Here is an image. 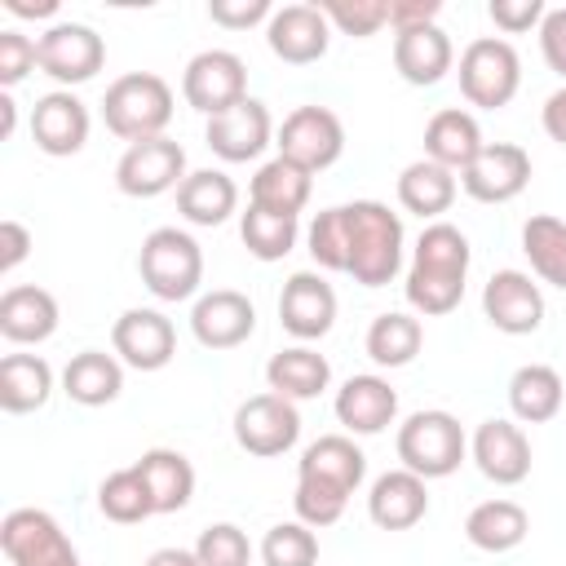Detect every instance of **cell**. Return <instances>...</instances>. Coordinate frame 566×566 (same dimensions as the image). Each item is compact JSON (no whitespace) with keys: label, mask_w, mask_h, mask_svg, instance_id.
I'll return each instance as SVG.
<instances>
[{"label":"cell","mask_w":566,"mask_h":566,"mask_svg":"<svg viewBox=\"0 0 566 566\" xmlns=\"http://www.w3.org/2000/svg\"><path fill=\"white\" fill-rule=\"evenodd\" d=\"M111 345H115L119 363H128L137 371H159L177 354V327L159 310H124L111 327Z\"/></svg>","instance_id":"ac0fdd59"},{"label":"cell","mask_w":566,"mask_h":566,"mask_svg":"<svg viewBox=\"0 0 566 566\" xmlns=\"http://www.w3.org/2000/svg\"><path fill=\"white\" fill-rule=\"evenodd\" d=\"M318 9L332 27H340L354 40H367L389 22V0H327Z\"/></svg>","instance_id":"7bdbcfd3"},{"label":"cell","mask_w":566,"mask_h":566,"mask_svg":"<svg viewBox=\"0 0 566 566\" xmlns=\"http://www.w3.org/2000/svg\"><path fill=\"white\" fill-rule=\"evenodd\" d=\"M469 455V438L451 411H411L398 424V460L416 478H451Z\"/></svg>","instance_id":"8992f818"},{"label":"cell","mask_w":566,"mask_h":566,"mask_svg":"<svg viewBox=\"0 0 566 566\" xmlns=\"http://www.w3.org/2000/svg\"><path fill=\"white\" fill-rule=\"evenodd\" d=\"M310 190H314V172H305L301 164L274 155L270 164L256 168L248 203H256L265 212H279V217H301V208L310 203Z\"/></svg>","instance_id":"f1b7e54d"},{"label":"cell","mask_w":566,"mask_h":566,"mask_svg":"<svg viewBox=\"0 0 566 566\" xmlns=\"http://www.w3.org/2000/svg\"><path fill=\"white\" fill-rule=\"evenodd\" d=\"M486 13H491V22L504 31V35H522V31H539V22H544V0H491L486 4Z\"/></svg>","instance_id":"f6af8a7d"},{"label":"cell","mask_w":566,"mask_h":566,"mask_svg":"<svg viewBox=\"0 0 566 566\" xmlns=\"http://www.w3.org/2000/svg\"><path fill=\"white\" fill-rule=\"evenodd\" d=\"M482 314L504 336H531L544 323V292L522 270H495L482 287Z\"/></svg>","instance_id":"5bb4252c"},{"label":"cell","mask_w":566,"mask_h":566,"mask_svg":"<svg viewBox=\"0 0 566 566\" xmlns=\"http://www.w3.org/2000/svg\"><path fill=\"white\" fill-rule=\"evenodd\" d=\"M455 190H460L455 186V172L442 168V164H433V159H416V164H407L398 172V203L407 212H416L420 221L442 217L455 203Z\"/></svg>","instance_id":"d6a6232c"},{"label":"cell","mask_w":566,"mask_h":566,"mask_svg":"<svg viewBox=\"0 0 566 566\" xmlns=\"http://www.w3.org/2000/svg\"><path fill=\"white\" fill-rule=\"evenodd\" d=\"M35 57H40V71L53 75L57 84H88L106 62V44L84 22H53L35 40Z\"/></svg>","instance_id":"4fadbf2b"},{"label":"cell","mask_w":566,"mask_h":566,"mask_svg":"<svg viewBox=\"0 0 566 566\" xmlns=\"http://www.w3.org/2000/svg\"><path fill=\"white\" fill-rule=\"evenodd\" d=\"M181 97L186 106H195L199 115H221L230 111L234 102L248 97V66L239 53L230 49H203L186 62V75H181Z\"/></svg>","instance_id":"30bf717a"},{"label":"cell","mask_w":566,"mask_h":566,"mask_svg":"<svg viewBox=\"0 0 566 566\" xmlns=\"http://www.w3.org/2000/svg\"><path fill=\"white\" fill-rule=\"evenodd\" d=\"M539 124H544V133H548L557 146H566V84H562L557 93H548V102H544V111H539Z\"/></svg>","instance_id":"f907efd6"},{"label":"cell","mask_w":566,"mask_h":566,"mask_svg":"<svg viewBox=\"0 0 566 566\" xmlns=\"http://www.w3.org/2000/svg\"><path fill=\"white\" fill-rule=\"evenodd\" d=\"M261 562L265 566H318V539L314 526L305 522H279L261 539Z\"/></svg>","instance_id":"60d3db41"},{"label":"cell","mask_w":566,"mask_h":566,"mask_svg":"<svg viewBox=\"0 0 566 566\" xmlns=\"http://www.w3.org/2000/svg\"><path fill=\"white\" fill-rule=\"evenodd\" d=\"M195 557H199V566H248L252 562V544L234 522H212V526L199 531Z\"/></svg>","instance_id":"b9f144b4"},{"label":"cell","mask_w":566,"mask_h":566,"mask_svg":"<svg viewBox=\"0 0 566 566\" xmlns=\"http://www.w3.org/2000/svg\"><path fill=\"white\" fill-rule=\"evenodd\" d=\"M35 66H40V57H35V40L22 35V31H13V27L0 31V84L13 88V84H22Z\"/></svg>","instance_id":"ee69618b"},{"label":"cell","mask_w":566,"mask_h":566,"mask_svg":"<svg viewBox=\"0 0 566 566\" xmlns=\"http://www.w3.org/2000/svg\"><path fill=\"white\" fill-rule=\"evenodd\" d=\"M451 62H455V49H451V40H447V31L438 22L394 31V66H398V75L407 84L429 88L451 71Z\"/></svg>","instance_id":"cb8c5ba5"},{"label":"cell","mask_w":566,"mask_h":566,"mask_svg":"<svg viewBox=\"0 0 566 566\" xmlns=\"http://www.w3.org/2000/svg\"><path fill=\"white\" fill-rule=\"evenodd\" d=\"M31 137H35V146H40L44 155H53V159L80 155L84 142H88V106H84L71 88H57V93L35 97Z\"/></svg>","instance_id":"7402d4cb"},{"label":"cell","mask_w":566,"mask_h":566,"mask_svg":"<svg viewBox=\"0 0 566 566\" xmlns=\"http://www.w3.org/2000/svg\"><path fill=\"white\" fill-rule=\"evenodd\" d=\"M142 566H199L195 548H155Z\"/></svg>","instance_id":"816d5d0a"},{"label":"cell","mask_w":566,"mask_h":566,"mask_svg":"<svg viewBox=\"0 0 566 566\" xmlns=\"http://www.w3.org/2000/svg\"><path fill=\"white\" fill-rule=\"evenodd\" d=\"M265 44L279 62L287 66H310L327 53L332 44V22L323 18L318 4H283L265 22Z\"/></svg>","instance_id":"2e32d148"},{"label":"cell","mask_w":566,"mask_h":566,"mask_svg":"<svg viewBox=\"0 0 566 566\" xmlns=\"http://www.w3.org/2000/svg\"><path fill=\"white\" fill-rule=\"evenodd\" d=\"M539 53L548 62V71H557L566 80V9H548L539 22Z\"/></svg>","instance_id":"7dc6e473"},{"label":"cell","mask_w":566,"mask_h":566,"mask_svg":"<svg viewBox=\"0 0 566 566\" xmlns=\"http://www.w3.org/2000/svg\"><path fill=\"white\" fill-rule=\"evenodd\" d=\"M27 252H31V230L22 221L4 217L0 221V274H13L27 261Z\"/></svg>","instance_id":"c3c4849f"},{"label":"cell","mask_w":566,"mask_h":566,"mask_svg":"<svg viewBox=\"0 0 566 566\" xmlns=\"http://www.w3.org/2000/svg\"><path fill=\"white\" fill-rule=\"evenodd\" d=\"M469 455H473V464L482 469V478L495 482V486H517V482H526V473H531V442H526L522 424L500 420V416H495V420H482V424L473 429Z\"/></svg>","instance_id":"d6986e66"},{"label":"cell","mask_w":566,"mask_h":566,"mask_svg":"<svg viewBox=\"0 0 566 566\" xmlns=\"http://www.w3.org/2000/svg\"><path fill=\"white\" fill-rule=\"evenodd\" d=\"M301 438V411L292 398L283 394H252L239 402L234 411V442L256 455V460H274L283 451H292Z\"/></svg>","instance_id":"9c48e42d"},{"label":"cell","mask_w":566,"mask_h":566,"mask_svg":"<svg viewBox=\"0 0 566 566\" xmlns=\"http://www.w3.org/2000/svg\"><path fill=\"white\" fill-rule=\"evenodd\" d=\"M270 0H212L208 4V18L226 31H248L256 22H270Z\"/></svg>","instance_id":"bcb514c9"},{"label":"cell","mask_w":566,"mask_h":566,"mask_svg":"<svg viewBox=\"0 0 566 566\" xmlns=\"http://www.w3.org/2000/svg\"><path fill=\"white\" fill-rule=\"evenodd\" d=\"M482 146L486 142H482L478 119L469 111H460V106H447L424 124V159H433V164H442L451 172H464L478 159Z\"/></svg>","instance_id":"83f0119b"},{"label":"cell","mask_w":566,"mask_h":566,"mask_svg":"<svg viewBox=\"0 0 566 566\" xmlns=\"http://www.w3.org/2000/svg\"><path fill=\"white\" fill-rule=\"evenodd\" d=\"M469 239L451 221H433L420 230L411 265H407V305L424 318H442L464 301L469 279Z\"/></svg>","instance_id":"3957f363"},{"label":"cell","mask_w":566,"mask_h":566,"mask_svg":"<svg viewBox=\"0 0 566 566\" xmlns=\"http://www.w3.org/2000/svg\"><path fill=\"white\" fill-rule=\"evenodd\" d=\"M57 332V301L49 287L13 283L0 296V336L13 345H40Z\"/></svg>","instance_id":"d4e9b609"},{"label":"cell","mask_w":566,"mask_h":566,"mask_svg":"<svg viewBox=\"0 0 566 566\" xmlns=\"http://www.w3.org/2000/svg\"><path fill=\"white\" fill-rule=\"evenodd\" d=\"M531 181V155L513 142H486L478 159L460 172V186L478 203H509L526 190Z\"/></svg>","instance_id":"9a60e30c"},{"label":"cell","mask_w":566,"mask_h":566,"mask_svg":"<svg viewBox=\"0 0 566 566\" xmlns=\"http://www.w3.org/2000/svg\"><path fill=\"white\" fill-rule=\"evenodd\" d=\"M562 376L548 367V363H526L509 376V407L522 424H544L562 411Z\"/></svg>","instance_id":"d590c367"},{"label":"cell","mask_w":566,"mask_h":566,"mask_svg":"<svg viewBox=\"0 0 566 566\" xmlns=\"http://www.w3.org/2000/svg\"><path fill=\"white\" fill-rule=\"evenodd\" d=\"M137 469H142V478H146V486H150L155 513H177V509L190 504V495H195V464H190L181 451H172V447H150V451H142Z\"/></svg>","instance_id":"e575fe53"},{"label":"cell","mask_w":566,"mask_h":566,"mask_svg":"<svg viewBox=\"0 0 566 566\" xmlns=\"http://www.w3.org/2000/svg\"><path fill=\"white\" fill-rule=\"evenodd\" d=\"M190 332L203 349H234L256 332V310L243 292L234 287H217L203 292L190 310Z\"/></svg>","instance_id":"44dd1931"},{"label":"cell","mask_w":566,"mask_h":566,"mask_svg":"<svg viewBox=\"0 0 566 566\" xmlns=\"http://www.w3.org/2000/svg\"><path fill=\"white\" fill-rule=\"evenodd\" d=\"M279 323L296 340L327 336L332 323H336V292H332V283L323 274H314V270L292 274L283 283V292H279Z\"/></svg>","instance_id":"ffe728a7"},{"label":"cell","mask_w":566,"mask_h":566,"mask_svg":"<svg viewBox=\"0 0 566 566\" xmlns=\"http://www.w3.org/2000/svg\"><path fill=\"white\" fill-rule=\"evenodd\" d=\"M4 9L18 13V18H53L57 13V0H40V4H31V0H4Z\"/></svg>","instance_id":"f5cc1de1"},{"label":"cell","mask_w":566,"mask_h":566,"mask_svg":"<svg viewBox=\"0 0 566 566\" xmlns=\"http://www.w3.org/2000/svg\"><path fill=\"white\" fill-rule=\"evenodd\" d=\"M137 274L155 301H190L203 283V252L186 230L159 226L142 239Z\"/></svg>","instance_id":"5b68a950"},{"label":"cell","mask_w":566,"mask_h":566,"mask_svg":"<svg viewBox=\"0 0 566 566\" xmlns=\"http://www.w3.org/2000/svg\"><path fill=\"white\" fill-rule=\"evenodd\" d=\"M62 394L80 407H106L124 394V363L106 349H80L62 367Z\"/></svg>","instance_id":"4316f807"},{"label":"cell","mask_w":566,"mask_h":566,"mask_svg":"<svg viewBox=\"0 0 566 566\" xmlns=\"http://www.w3.org/2000/svg\"><path fill=\"white\" fill-rule=\"evenodd\" d=\"M522 88V57L509 40L500 35H478L464 53H460V93L469 106L482 111H500L517 97Z\"/></svg>","instance_id":"52a82bcc"},{"label":"cell","mask_w":566,"mask_h":566,"mask_svg":"<svg viewBox=\"0 0 566 566\" xmlns=\"http://www.w3.org/2000/svg\"><path fill=\"white\" fill-rule=\"evenodd\" d=\"M398 416V394L385 376H349L340 389H336V420L349 429V433H380L385 424H394Z\"/></svg>","instance_id":"484cf974"},{"label":"cell","mask_w":566,"mask_h":566,"mask_svg":"<svg viewBox=\"0 0 566 566\" xmlns=\"http://www.w3.org/2000/svg\"><path fill=\"white\" fill-rule=\"evenodd\" d=\"M279 155L305 172H323L345 155V124L327 106H296L279 128Z\"/></svg>","instance_id":"8fae6325"},{"label":"cell","mask_w":566,"mask_h":566,"mask_svg":"<svg viewBox=\"0 0 566 566\" xmlns=\"http://www.w3.org/2000/svg\"><path fill=\"white\" fill-rule=\"evenodd\" d=\"M305 243L314 265L349 274L363 287H385L402 270V221L376 199L323 208L310 221Z\"/></svg>","instance_id":"6da1fadb"},{"label":"cell","mask_w":566,"mask_h":566,"mask_svg":"<svg viewBox=\"0 0 566 566\" xmlns=\"http://www.w3.org/2000/svg\"><path fill=\"white\" fill-rule=\"evenodd\" d=\"M102 119L128 146L133 142H150V137H164V128L172 119V88H168V80L155 75V71H128V75H119L106 88V97H102Z\"/></svg>","instance_id":"277c9868"},{"label":"cell","mask_w":566,"mask_h":566,"mask_svg":"<svg viewBox=\"0 0 566 566\" xmlns=\"http://www.w3.org/2000/svg\"><path fill=\"white\" fill-rule=\"evenodd\" d=\"M53 394V367L40 354H4L0 358V407L9 416L40 411Z\"/></svg>","instance_id":"4dcf8cb0"},{"label":"cell","mask_w":566,"mask_h":566,"mask_svg":"<svg viewBox=\"0 0 566 566\" xmlns=\"http://www.w3.org/2000/svg\"><path fill=\"white\" fill-rule=\"evenodd\" d=\"M13 124H18V106L9 93H0V137H13Z\"/></svg>","instance_id":"db71d44e"},{"label":"cell","mask_w":566,"mask_h":566,"mask_svg":"<svg viewBox=\"0 0 566 566\" xmlns=\"http://www.w3.org/2000/svg\"><path fill=\"white\" fill-rule=\"evenodd\" d=\"M526 531H531V517L517 500H482L464 517V539L482 553H509L526 539Z\"/></svg>","instance_id":"1f68e13d"},{"label":"cell","mask_w":566,"mask_h":566,"mask_svg":"<svg viewBox=\"0 0 566 566\" xmlns=\"http://www.w3.org/2000/svg\"><path fill=\"white\" fill-rule=\"evenodd\" d=\"M97 509H102V517H111V522H119V526L146 522V517L155 513V500H150V486H146L142 469L128 464V469L106 473L102 486H97Z\"/></svg>","instance_id":"f35d334b"},{"label":"cell","mask_w":566,"mask_h":566,"mask_svg":"<svg viewBox=\"0 0 566 566\" xmlns=\"http://www.w3.org/2000/svg\"><path fill=\"white\" fill-rule=\"evenodd\" d=\"M186 172V150L172 137H150V142H133L119 164H115V186L128 199H155L172 186H181Z\"/></svg>","instance_id":"7c38bea8"},{"label":"cell","mask_w":566,"mask_h":566,"mask_svg":"<svg viewBox=\"0 0 566 566\" xmlns=\"http://www.w3.org/2000/svg\"><path fill=\"white\" fill-rule=\"evenodd\" d=\"M239 234H243V248L256 256V261H279L296 248V217H279V212H265L256 203H248V212L239 217Z\"/></svg>","instance_id":"ab89813d"},{"label":"cell","mask_w":566,"mask_h":566,"mask_svg":"<svg viewBox=\"0 0 566 566\" xmlns=\"http://www.w3.org/2000/svg\"><path fill=\"white\" fill-rule=\"evenodd\" d=\"M522 252H526L531 270H535L548 287L566 292V221H557V217H548V212L531 217V221L522 226Z\"/></svg>","instance_id":"74e56055"},{"label":"cell","mask_w":566,"mask_h":566,"mask_svg":"<svg viewBox=\"0 0 566 566\" xmlns=\"http://www.w3.org/2000/svg\"><path fill=\"white\" fill-rule=\"evenodd\" d=\"M363 345H367V358L376 367H407L420 354V345H424V327H420V318L389 310V314H376L371 318Z\"/></svg>","instance_id":"8d00e7d4"},{"label":"cell","mask_w":566,"mask_h":566,"mask_svg":"<svg viewBox=\"0 0 566 566\" xmlns=\"http://www.w3.org/2000/svg\"><path fill=\"white\" fill-rule=\"evenodd\" d=\"M265 380H270V394H283L292 402H305V398H318L332 380V367L318 349L310 345H292V349H279L270 363H265Z\"/></svg>","instance_id":"f546056e"},{"label":"cell","mask_w":566,"mask_h":566,"mask_svg":"<svg viewBox=\"0 0 566 566\" xmlns=\"http://www.w3.org/2000/svg\"><path fill=\"white\" fill-rule=\"evenodd\" d=\"M0 548L13 566H84L66 531L44 509H13L0 522Z\"/></svg>","instance_id":"ba28073f"},{"label":"cell","mask_w":566,"mask_h":566,"mask_svg":"<svg viewBox=\"0 0 566 566\" xmlns=\"http://www.w3.org/2000/svg\"><path fill=\"white\" fill-rule=\"evenodd\" d=\"M429 513V486L411 469H389L367 491V517L380 531H411Z\"/></svg>","instance_id":"603a6c76"},{"label":"cell","mask_w":566,"mask_h":566,"mask_svg":"<svg viewBox=\"0 0 566 566\" xmlns=\"http://www.w3.org/2000/svg\"><path fill=\"white\" fill-rule=\"evenodd\" d=\"M270 137H274V124H270L265 102H256V97L234 102L230 111L212 115L208 128H203L208 150H212L217 159H226V164H248V159H256V155L270 146Z\"/></svg>","instance_id":"e0dca14e"},{"label":"cell","mask_w":566,"mask_h":566,"mask_svg":"<svg viewBox=\"0 0 566 566\" xmlns=\"http://www.w3.org/2000/svg\"><path fill=\"white\" fill-rule=\"evenodd\" d=\"M177 208L190 226H221L239 208V186L221 168H199L177 186Z\"/></svg>","instance_id":"836d02e7"},{"label":"cell","mask_w":566,"mask_h":566,"mask_svg":"<svg viewBox=\"0 0 566 566\" xmlns=\"http://www.w3.org/2000/svg\"><path fill=\"white\" fill-rule=\"evenodd\" d=\"M438 0H389V27L394 31H407V27H424L438 18Z\"/></svg>","instance_id":"681fc988"},{"label":"cell","mask_w":566,"mask_h":566,"mask_svg":"<svg viewBox=\"0 0 566 566\" xmlns=\"http://www.w3.org/2000/svg\"><path fill=\"white\" fill-rule=\"evenodd\" d=\"M363 478H367V455L354 447V438L327 433V438L310 442L296 464V495H292L296 522H305L314 531L340 522V513H345L349 495L363 486Z\"/></svg>","instance_id":"7a4b0ae2"}]
</instances>
